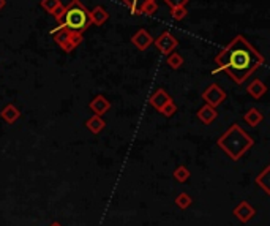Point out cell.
<instances>
[{
    "mask_svg": "<svg viewBox=\"0 0 270 226\" xmlns=\"http://www.w3.org/2000/svg\"><path fill=\"white\" fill-rule=\"evenodd\" d=\"M55 21L63 29L79 34H84L92 25L90 13L81 0H71L66 7H63L62 15Z\"/></svg>",
    "mask_w": 270,
    "mask_h": 226,
    "instance_id": "3",
    "label": "cell"
},
{
    "mask_svg": "<svg viewBox=\"0 0 270 226\" xmlns=\"http://www.w3.org/2000/svg\"><path fill=\"white\" fill-rule=\"evenodd\" d=\"M166 63L173 68V70H179L182 65H183V57L179 54V52H176V51H173V52H169L167 55H166Z\"/></svg>",
    "mask_w": 270,
    "mask_h": 226,
    "instance_id": "20",
    "label": "cell"
},
{
    "mask_svg": "<svg viewBox=\"0 0 270 226\" xmlns=\"http://www.w3.org/2000/svg\"><path fill=\"white\" fill-rule=\"evenodd\" d=\"M5 7H7V0H0V11H2Z\"/></svg>",
    "mask_w": 270,
    "mask_h": 226,
    "instance_id": "27",
    "label": "cell"
},
{
    "mask_svg": "<svg viewBox=\"0 0 270 226\" xmlns=\"http://www.w3.org/2000/svg\"><path fill=\"white\" fill-rule=\"evenodd\" d=\"M265 62L264 55L253 48L245 37L235 35L217 55V72H224L235 84H244Z\"/></svg>",
    "mask_w": 270,
    "mask_h": 226,
    "instance_id": "1",
    "label": "cell"
},
{
    "mask_svg": "<svg viewBox=\"0 0 270 226\" xmlns=\"http://www.w3.org/2000/svg\"><path fill=\"white\" fill-rule=\"evenodd\" d=\"M85 126H87V130L93 135H98V133H102L105 130V126H106V122L102 119V116H92L90 119L85 120Z\"/></svg>",
    "mask_w": 270,
    "mask_h": 226,
    "instance_id": "17",
    "label": "cell"
},
{
    "mask_svg": "<svg viewBox=\"0 0 270 226\" xmlns=\"http://www.w3.org/2000/svg\"><path fill=\"white\" fill-rule=\"evenodd\" d=\"M268 173H270V166H265L264 169H262V173L256 177V185L258 187H261L262 190H264V193L265 195H270V190H268V183H267V180H268Z\"/></svg>",
    "mask_w": 270,
    "mask_h": 226,
    "instance_id": "19",
    "label": "cell"
},
{
    "mask_svg": "<svg viewBox=\"0 0 270 226\" xmlns=\"http://www.w3.org/2000/svg\"><path fill=\"white\" fill-rule=\"evenodd\" d=\"M264 120V114L258 108H250L244 114V122L250 126H258Z\"/></svg>",
    "mask_w": 270,
    "mask_h": 226,
    "instance_id": "16",
    "label": "cell"
},
{
    "mask_svg": "<svg viewBox=\"0 0 270 226\" xmlns=\"http://www.w3.org/2000/svg\"><path fill=\"white\" fill-rule=\"evenodd\" d=\"M173 177L180 182V183H185L188 179H190V169L185 166V165H180L174 169V173H173Z\"/></svg>",
    "mask_w": 270,
    "mask_h": 226,
    "instance_id": "21",
    "label": "cell"
},
{
    "mask_svg": "<svg viewBox=\"0 0 270 226\" xmlns=\"http://www.w3.org/2000/svg\"><path fill=\"white\" fill-rule=\"evenodd\" d=\"M190 0H164V4L169 8H174V7H187V4Z\"/></svg>",
    "mask_w": 270,
    "mask_h": 226,
    "instance_id": "26",
    "label": "cell"
},
{
    "mask_svg": "<svg viewBox=\"0 0 270 226\" xmlns=\"http://www.w3.org/2000/svg\"><path fill=\"white\" fill-rule=\"evenodd\" d=\"M122 2H123L128 8H130L131 15H133V16H136V11H138V8H139L142 4L149 2V0H122Z\"/></svg>",
    "mask_w": 270,
    "mask_h": 226,
    "instance_id": "24",
    "label": "cell"
},
{
    "mask_svg": "<svg viewBox=\"0 0 270 226\" xmlns=\"http://www.w3.org/2000/svg\"><path fill=\"white\" fill-rule=\"evenodd\" d=\"M203 100L206 102V105H210L212 108H218L224 100H226V92L220 87V84H210L204 89V92L201 93Z\"/></svg>",
    "mask_w": 270,
    "mask_h": 226,
    "instance_id": "5",
    "label": "cell"
},
{
    "mask_svg": "<svg viewBox=\"0 0 270 226\" xmlns=\"http://www.w3.org/2000/svg\"><path fill=\"white\" fill-rule=\"evenodd\" d=\"M176 112H177V105L174 102H171L160 111V114H163L164 117H173Z\"/></svg>",
    "mask_w": 270,
    "mask_h": 226,
    "instance_id": "25",
    "label": "cell"
},
{
    "mask_svg": "<svg viewBox=\"0 0 270 226\" xmlns=\"http://www.w3.org/2000/svg\"><path fill=\"white\" fill-rule=\"evenodd\" d=\"M217 146L232 162H237L254 146V139L242 128L239 123H232L229 128L217 139Z\"/></svg>",
    "mask_w": 270,
    "mask_h": 226,
    "instance_id": "2",
    "label": "cell"
},
{
    "mask_svg": "<svg viewBox=\"0 0 270 226\" xmlns=\"http://www.w3.org/2000/svg\"><path fill=\"white\" fill-rule=\"evenodd\" d=\"M188 15V10L187 7H174V8H171V16H173L174 21H182L185 19Z\"/></svg>",
    "mask_w": 270,
    "mask_h": 226,
    "instance_id": "23",
    "label": "cell"
},
{
    "mask_svg": "<svg viewBox=\"0 0 270 226\" xmlns=\"http://www.w3.org/2000/svg\"><path fill=\"white\" fill-rule=\"evenodd\" d=\"M196 116L204 125H212L213 122L217 120L218 112H217V108H212L210 105H204V106H201L197 109Z\"/></svg>",
    "mask_w": 270,
    "mask_h": 226,
    "instance_id": "11",
    "label": "cell"
},
{
    "mask_svg": "<svg viewBox=\"0 0 270 226\" xmlns=\"http://www.w3.org/2000/svg\"><path fill=\"white\" fill-rule=\"evenodd\" d=\"M191 203H193V200H191V196H190L188 193H180V195L176 198V206H177L179 209H182V210L188 209V207L191 206Z\"/></svg>",
    "mask_w": 270,
    "mask_h": 226,
    "instance_id": "22",
    "label": "cell"
},
{
    "mask_svg": "<svg viewBox=\"0 0 270 226\" xmlns=\"http://www.w3.org/2000/svg\"><path fill=\"white\" fill-rule=\"evenodd\" d=\"M51 35H52L55 43L60 46V49L63 52H66V54L73 52L82 43V34L66 30V29H63V27H60V25H57L55 29H52Z\"/></svg>",
    "mask_w": 270,
    "mask_h": 226,
    "instance_id": "4",
    "label": "cell"
},
{
    "mask_svg": "<svg viewBox=\"0 0 270 226\" xmlns=\"http://www.w3.org/2000/svg\"><path fill=\"white\" fill-rule=\"evenodd\" d=\"M0 117H2L7 123L11 125V123H14L21 117V111L16 106H14L13 103H10V105L4 106V109L0 111Z\"/></svg>",
    "mask_w": 270,
    "mask_h": 226,
    "instance_id": "15",
    "label": "cell"
},
{
    "mask_svg": "<svg viewBox=\"0 0 270 226\" xmlns=\"http://www.w3.org/2000/svg\"><path fill=\"white\" fill-rule=\"evenodd\" d=\"M89 108H90V111L93 112L95 116H103L111 109V102L108 100L105 95H96L93 100L89 103Z\"/></svg>",
    "mask_w": 270,
    "mask_h": 226,
    "instance_id": "10",
    "label": "cell"
},
{
    "mask_svg": "<svg viewBox=\"0 0 270 226\" xmlns=\"http://www.w3.org/2000/svg\"><path fill=\"white\" fill-rule=\"evenodd\" d=\"M40 7L45 10L48 15L54 16L55 19L59 18L62 15V11H63V5H62L60 0H41Z\"/></svg>",
    "mask_w": 270,
    "mask_h": 226,
    "instance_id": "12",
    "label": "cell"
},
{
    "mask_svg": "<svg viewBox=\"0 0 270 226\" xmlns=\"http://www.w3.org/2000/svg\"><path fill=\"white\" fill-rule=\"evenodd\" d=\"M232 214L237 217L239 221L248 223V221L256 215V210H254V207H253L248 201H240V203L234 207Z\"/></svg>",
    "mask_w": 270,
    "mask_h": 226,
    "instance_id": "8",
    "label": "cell"
},
{
    "mask_svg": "<svg viewBox=\"0 0 270 226\" xmlns=\"http://www.w3.org/2000/svg\"><path fill=\"white\" fill-rule=\"evenodd\" d=\"M156 11H158V4H156V0H149V2L142 4L138 11H136V16L139 15H146V16H155Z\"/></svg>",
    "mask_w": 270,
    "mask_h": 226,
    "instance_id": "18",
    "label": "cell"
},
{
    "mask_svg": "<svg viewBox=\"0 0 270 226\" xmlns=\"http://www.w3.org/2000/svg\"><path fill=\"white\" fill-rule=\"evenodd\" d=\"M90 13V21H92V24L93 25H103V24H106L108 22V19H109V13L106 11V8H103L102 5H96L92 11H89Z\"/></svg>",
    "mask_w": 270,
    "mask_h": 226,
    "instance_id": "14",
    "label": "cell"
},
{
    "mask_svg": "<svg viewBox=\"0 0 270 226\" xmlns=\"http://www.w3.org/2000/svg\"><path fill=\"white\" fill-rule=\"evenodd\" d=\"M153 45H155V48L158 49L163 55H167L169 52H173L179 46V40L173 34H171L169 30H166L156 40H153Z\"/></svg>",
    "mask_w": 270,
    "mask_h": 226,
    "instance_id": "6",
    "label": "cell"
},
{
    "mask_svg": "<svg viewBox=\"0 0 270 226\" xmlns=\"http://www.w3.org/2000/svg\"><path fill=\"white\" fill-rule=\"evenodd\" d=\"M171 102H174L173 96H171L164 89H156V90L150 95V98H149L150 106H152L153 109H156L158 112H160L167 103H171Z\"/></svg>",
    "mask_w": 270,
    "mask_h": 226,
    "instance_id": "7",
    "label": "cell"
},
{
    "mask_svg": "<svg viewBox=\"0 0 270 226\" xmlns=\"http://www.w3.org/2000/svg\"><path fill=\"white\" fill-rule=\"evenodd\" d=\"M247 92L253 96V98H256V100H259V98H262L264 95H265V92H267V87H265V84L259 79V78H256V79H253L248 86H247Z\"/></svg>",
    "mask_w": 270,
    "mask_h": 226,
    "instance_id": "13",
    "label": "cell"
},
{
    "mask_svg": "<svg viewBox=\"0 0 270 226\" xmlns=\"http://www.w3.org/2000/svg\"><path fill=\"white\" fill-rule=\"evenodd\" d=\"M131 43H133L139 51H146L150 45H153V37H152L146 29H139V30L131 37Z\"/></svg>",
    "mask_w": 270,
    "mask_h": 226,
    "instance_id": "9",
    "label": "cell"
},
{
    "mask_svg": "<svg viewBox=\"0 0 270 226\" xmlns=\"http://www.w3.org/2000/svg\"><path fill=\"white\" fill-rule=\"evenodd\" d=\"M49 226H62V224H60L59 221H54V223H51Z\"/></svg>",
    "mask_w": 270,
    "mask_h": 226,
    "instance_id": "28",
    "label": "cell"
}]
</instances>
